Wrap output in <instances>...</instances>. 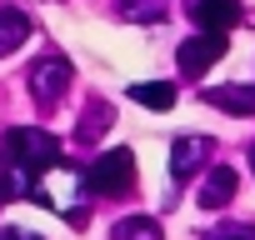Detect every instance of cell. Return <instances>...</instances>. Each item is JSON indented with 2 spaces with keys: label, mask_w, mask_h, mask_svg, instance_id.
Here are the masks:
<instances>
[{
  "label": "cell",
  "mask_w": 255,
  "mask_h": 240,
  "mask_svg": "<svg viewBox=\"0 0 255 240\" xmlns=\"http://www.w3.org/2000/svg\"><path fill=\"white\" fill-rule=\"evenodd\" d=\"M25 85H30V100H35L40 110H55V105L65 100V90L75 85V70H70L65 55H40V60L30 65Z\"/></svg>",
  "instance_id": "obj_4"
},
{
  "label": "cell",
  "mask_w": 255,
  "mask_h": 240,
  "mask_svg": "<svg viewBox=\"0 0 255 240\" xmlns=\"http://www.w3.org/2000/svg\"><path fill=\"white\" fill-rule=\"evenodd\" d=\"M0 240H45L35 230H20V225H0Z\"/></svg>",
  "instance_id": "obj_17"
},
{
  "label": "cell",
  "mask_w": 255,
  "mask_h": 240,
  "mask_svg": "<svg viewBox=\"0 0 255 240\" xmlns=\"http://www.w3.org/2000/svg\"><path fill=\"white\" fill-rule=\"evenodd\" d=\"M205 240H255V225H235V220H225V225L205 230Z\"/></svg>",
  "instance_id": "obj_16"
},
{
  "label": "cell",
  "mask_w": 255,
  "mask_h": 240,
  "mask_svg": "<svg viewBox=\"0 0 255 240\" xmlns=\"http://www.w3.org/2000/svg\"><path fill=\"white\" fill-rule=\"evenodd\" d=\"M0 150H5L10 160H20L35 180H40V170H45V165H55V160H60V140H55L50 130H40V125H15V130H5Z\"/></svg>",
  "instance_id": "obj_3"
},
{
  "label": "cell",
  "mask_w": 255,
  "mask_h": 240,
  "mask_svg": "<svg viewBox=\"0 0 255 240\" xmlns=\"http://www.w3.org/2000/svg\"><path fill=\"white\" fill-rule=\"evenodd\" d=\"M85 195H90V180H85V170H75V165L55 160V165H45V170H40V180H35V195H30V200H40L45 210L65 215V220L80 230V225L90 220V210H85Z\"/></svg>",
  "instance_id": "obj_1"
},
{
  "label": "cell",
  "mask_w": 255,
  "mask_h": 240,
  "mask_svg": "<svg viewBox=\"0 0 255 240\" xmlns=\"http://www.w3.org/2000/svg\"><path fill=\"white\" fill-rule=\"evenodd\" d=\"M130 100L145 105V110H170L175 105V85H165V80H135L130 85Z\"/></svg>",
  "instance_id": "obj_13"
},
{
  "label": "cell",
  "mask_w": 255,
  "mask_h": 240,
  "mask_svg": "<svg viewBox=\"0 0 255 240\" xmlns=\"http://www.w3.org/2000/svg\"><path fill=\"white\" fill-rule=\"evenodd\" d=\"M235 185H240L235 165H210L205 180H200V205H205V210H225V205L235 200Z\"/></svg>",
  "instance_id": "obj_8"
},
{
  "label": "cell",
  "mask_w": 255,
  "mask_h": 240,
  "mask_svg": "<svg viewBox=\"0 0 255 240\" xmlns=\"http://www.w3.org/2000/svg\"><path fill=\"white\" fill-rule=\"evenodd\" d=\"M110 240H165V230L155 215H125L110 225Z\"/></svg>",
  "instance_id": "obj_12"
},
{
  "label": "cell",
  "mask_w": 255,
  "mask_h": 240,
  "mask_svg": "<svg viewBox=\"0 0 255 240\" xmlns=\"http://www.w3.org/2000/svg\"><path fill=\"white\" fill-rule=\"evenodd\" d=\"M250 165H255V150H250Z\"/></svg>",
  "instance_id": "obj_18"
},
{
  "label": "cell",
  "mask_w": 255,
  "mask_h": 240,
  "mask_svg": "<svg viewBox=\"0 0 255 240\" xmlns=\"http://www.w3.org/2000/svg\"><path fill=\"white\" fill-rule=\"evenodd\" d=\"M220 55H225V35H215V30H195L190 40H180L175 65H180V75H185V80H200Z\"/></svg>",
  "instance_id": "obj_5"
},
{
  "label": "cell",
  "mask_w": 255,
  "mask_h": 240,
  "mask_svg": "<svg viewBox=\"0 0 255 240\" xmlns=\"http://www.w3.org/2000/svg\"><path fill=\"white\" fill-rule=\"evenodd\" d=\"M120 15L135 25H160L165 20V0H120Z\"/></svg>",
  "instance_id": "obj_15"
},
{
  "label": "cell",
  "mask_w": 255,
  "mask_h": 240,
  "mask_svg": "<svg viewBox=\"0 0 255 240\" xmlns=\"http://www.w3.org/2000/svg\"><path fill=\"white\" fill-rule=\"evenodd\" d=\"M205 100L215 105V110H225V115H255V85H210L205 90Z\"/></svg>",
  "instance_id": "obj_10"
},
{
  "label": "cell",
  "mask_w": 255,
  "mask_h": 240,
  "mask_svg": "<svg viewBox=\"0 0 255 240\" xmlns=\"http://www.w3.org/2000/svg\"><path fill=\"white\" fill-rule=\"evenodd\" d=\"M105 130H110V105H105V100H90V105H85V115H80L75 140H80V145H90V140H100Z\"/></svg>",
  "instance_id": "obj_14"
},
{
  "label": "cell",
  "mask_w": 255,
  "mask_h": 240,
  "mask_svg": "<svg viewBox=\"0 0 255 240\" xmlns=\"http://www.w3.org/2000/svg\"><path fill=\"white\" fill-rule=\"evenodd\" d=\"M85 180H90V195H100V200L130 195V190H135V150L115 145V150L95 155V160L85 165Z\"/></svg>",
  "instance_id": "obj_2"
},
{
  "label": "cell",
  "mask_w": 255,
  "mask_h": 240,
  "mask_svg": "<svg viewBox=\"0 0 255 240\" xmlns=\"http://www.w3.org/2000/svg\"><path fill=\"white\" fill-rule=\"evenodd\" d=\"M185 10L195 20V30H215V35H230L240 25V5L235 0H185Z\"/></svg>",
  "instance_id": "obj_6"
},
{
  "label": "cell",
  "mask_w": 255,
  "mask_h": 240,
  "mask_svg": "<svg viewBox=\"0 0 255 240\" xmlns=\"http://www.w3.org/2000/svg\"><path fill=\"white\" fill-rule=\"evenodd\" d=\"M25 40H30V15L15 10V5H0V55H10Z\"/></svg>",
  "instance_id": "obj_11"
},
{
  "label": "cell",
  "mask_w": 255,
  "mask_h": 240,
  "mask_svg": "<svg viewBox=\"0 0 255 240\" xmlns=\"http://www.w3.org/2000/svg\"><path fill=\"white\" fill-rule=\"evenodd\" d=\"M205 160H210V140H205V135H180V140L170 145V175H175V180H190L195 170H210Z\"/></svg>",
  "instance_id": "obj_7"
},
{
  "label": "cell",
  "mask_w": 255,
  "mask_h": 240,
  "mask_svg": "<svg viewBox=\"0 0 255 240\" xmlns=\"http://www.w3.org/2000/svg\"><path fill=\"white\" fill-rule=\"evenodd\" d=\"M20 195H35V175H30L20 160H10L5 150H0V205H10V200H20Z\"/></svg>",
  "instance_id": "obj_9"
}]
</instances>
